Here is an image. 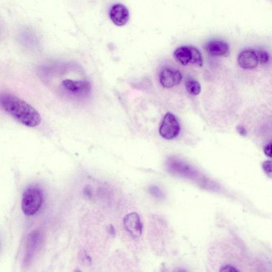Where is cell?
<instances>
[{
	"instance_id": "1",
	"label": "cell",
	"mask_w": 272,
	"mask_h": 272,
	"mask_svg": "<svg viewBox=\"0 0 272 272\" xmlns=\"http://www.w3.org/2000/svg\"><path fill=\"white\" fill-rule=\"evenodd\" d=\"M0 107L27 127H35L41 122L40 114L35 109L12 94H0Z\"/></svg>"
},
{
	"instance_id": "2",
	"label": "cell",
	"mask_w": 272,
	"mask_h": 272,
	"mask_svg": "<svg viewBox=\"0 0 272 272\" xmlns=\"http://www.w3.org/2000/svg\"><path fill=\"white\" fill-rule=\"evenodd\" d=\"M43 202L42 192L36 187L28 188L23 194L22 208L24 213L27 216L35 214Z\"/></svg>"
},
{
	"instance_id": "3",
	"label": "cell",
	"mask_w": 272,
	"mask_h": 272,
	"mask_svg": "<svg viewBox=\"0 0 272 272\" xmlns=\"http://www.w3.org/2000/svg\"><path fill=\"white\" fill-rule=\"evenodd\" d=\"M167 168L170 173L192 180H197L200 174L192 166L175 158L167 161Z\"/></svg>"
},
{
	"instance_id": "4",
	"label": "cell",
	"mask_w": 272,
	"mask_h": 272,
	"mask_svg": "<svg viewBox=\"0 0 272 272\" xmlns=\"http://www.w3.org/2000/svg\"><path fill=\"white\" fill-rule=\"evenodd\" d=\"M180 131L179 122L174 115L171 113H166L159 130L162 137L167 140H171L179 135Z\"/></svg>"
},
{
	"instance_id": "5",
	"label": "cell",
	"mask_w": 272,
	"mask_h": 272,
	"mask_svg": "<svg viewBox=\"0 0 272 272\" xmlns=\"http://www.w3.org/2000/svg\"><path fill=\"white\" fill-rule=\"evenodd\" d=\"M123 224L125 229L133 238H140L143 232V224L137 213L133 212L125 216Z\"/></svg>"
},
{
	"instance_id": "6",
	"label": "cell",
	"mask_w": 272,
	"mask_h": 272,
	"mask_svg": "<svg viewBox=\"0 0 272 272\" xmlns=\"http://www.w3.org/2000/svg\"><path fill=\"white\" fill-rule=\"evenodd\" d=\"M183 79L181 72L177 70L165 68L161 72L160 81L162 86L166 88H170L179 85Z\"/></svg>"
},
{
	"instance_id": "7",
	"label": "cell",
	"mask_w": 272,
	"mask_h": 272,
	"mask_svg": "<svg viewBox=\"0 0 272 272\" xmlns=\"http://www.w3.org/2000/svg\"><path fill=\"white\" fill-rule=\"evenodd\" d=\"M109 16L115 25L122 26L128 23L129 13L127 7L123 5L116 4L110 8Z\"/></svg>"
},
{
	"instance_id": "8",
	"label": "cell",
	"mask_w": 272,
	"mask_h": 272,
	"mask_svg": "<svg viewBox=\"0 0 272 272\" xmlns=\"http://www.w3.org/2000/svg\"><path fill=\"white\" fill-rule=\"evenodd\" d=\"M65 89L74 95H85L91 89L90 83L84 81H75L67 79L62 82Z\"/></svg>"
},
{
	"instance_id": "9",
	"label": "cell",
	"mask_w": 272,
	"mask_h": 272,
	"mask_svg": "<svg viewBox=\"0 0 272 272\" xmlns=\"http://www.w3.org/2000/svg\"><path fill=\"white\" fill-rule=\"evenodd\" d=\"M208 54L215 57L226 56L229 54V47L223 40H212L208 41L204 46Z\"/></svg>"
},
{
	"instance_id": "10",
	"label": "cell",
	"mask_w": 272,
	"mask_h": 272,
	"mask_svg": "<svg viewBox=\"0 0 272 272\" xmlns=\"http://www.w3.org/2000/svg\"><path fill=\"white\" fill-rule=\"evenodd\" d=\"M238 61L240 67L245 69L255 68L258 64L256 54L252 50H245L241 52Z\"/></svg>"
},
{
	"instance_id": "11",
	"label": "cell",
	"mask_w": 272,
	"mask_h": 272,
	"mask_svg": "<svg viewBox=\"0 0 272 272\" xmlns=\"http://www.w3.org/2000/svg\"><path fill=\"white\" fill-rule=\"evenodd\" d=\"M174 57L177 62L184 66L189 64L192 60L190 47H182L177 49L174 52Z\"/></svg>"
},
{
	"instance_id": "12",
	"label": "cell",
	"mask_w": 272,
	"mask_h": 272,
	"mask_svg": "<svg viewBox=\"0 0 272 272\" xmlns=\"http://www.w3.org/2000/svg\"><path fill=\"white\" fill-rule=\"evenodd\" d=\"M40 240V237L38 233L35 232L30 235L27 246L28 249L27 250V258H28V260H30L34 255L39 244Z\"/></svg>"
},
{
	"instance_id": "13",
	"label": "cell",
	"mask_w": 272,
	"mask_h": 272,
	"mask_svg": "<svg viewBox=\"0 0 272 272\" xmlns=\"http://www.w3.org/2000/svg\"><path fill=\"white\" fill-rule=\"evenodd\" d=\"M186 88L193 96H198L201 92V86L199 82L193 79H188L185 83Z\"/></svg>"
},
{
	"instance_id": "14",
	"label": "cell",
	"mask_w": 272,
	"mask_h": 272,
	"mask_svg": "<svg viewBox=\"0 0 272 272\" xmlns=\"http://www.w3.org/2000/svg\"><path fill=\"white\" fill-rule=\"evenodd\" d=\"M190 49L192 53L191 64L202 67L203 66V62L201 52L193 47H190Z\"/></svg>"
},
{
	"instance_id": "15",
	"label": "cell",
	"mask_w": 272,
	"mask_h": 272,
	"mask_svg": "<svg viewBox=\"0 0 272 272\" xmlns=\"http://www.w3.org/2000/svg\"><path fill=\"white\" fill-rule=\"evenodd\" d=\"M149 191L151 195L158 200H163L165 196L163 192L159 187L154 185H151L149 188Z\"/></svg>"
},
{
	"instance_id": "16",
	"label": "cell",
	"mask_w": 272,
	"mask_h": 272,
	"mask_svg": "<svg viewBox=\"0 0 272 272\" xmlns=\"http://www.w3.org/2000/svg\"><path fill=\"white\" fill-rule=\"evenodd\" d=\"M258 62L261 64H265L268 62L269 56L267 52L263 50L257 51L256 54Z\"/></svg>"
},
{
	"instance_id": "17",
	"label": "cell",
	"mask_w": 272,
	"mask_h": 272,
	"mask_svg": "<svg viewBox=\"0 0 272 272\" xmlns=\"http://www.w3.org/2000/svg\"><path fill=\"white\" fill-rule=\"evenodd\" d=\"M262 167L265 173L269 176H271V162L270 161H267L263 163Z\"/></svg>"
},
{
	"instance_id": "18",
	"label": "cell",
	"mask_w": 272,
	"mask_h": 272,
	"mask_svg": "<svg viewBox=\"0 0 272 272\" xmlns=\"http://www.w3.org/2000/svg\"><path fill=\"white\" fill-rule=\"evenodd\" d=\"M271 143H269L268 144H267L264 149V152L266 156L269 157V158H271Z\"/></svg>"
},
{
	"instance_id": "19",
	"label": "cell",
	"mask_w": 272,
	"mask_h": 272,
	"mask_svg": "<svg viewBox=\"0 0 272 272\" xmlns=\"http://www.w3.org/2000/svg\"><path fill=\"white\" fill-rule=\"evenodd\" d=\"M222 271H238L239 270L237 268L232 265H225L221 269Z\"/></svg>"
},
{
	"instance_id": "20",
	"label": "cell",
	"mask_w": 272,
	"mask_h": 272,
	"mask_svg": "<svg viewBox=\"0 0 272 272\" xmlns=\"http://www.w3.org/2000/svg\"><path fill=\"white\" fill-rule=\"evenodd\" d=\"M237 131L242 136H246L247 132L246 129L242 126V125H238L237 127Z\"/></svg>"
}]
</instances>
